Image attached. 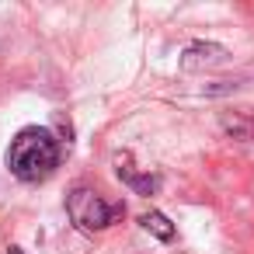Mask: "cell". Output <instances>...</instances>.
<instances>
[{"instance_id":"obj_1","label":"cell","mask_w":254,"mask_h":254,"mask_svg":"<svg viewBox=\"0 0 254 254\" xmlns=\"http://www.w3.org/2000/svg\"><path fill=\"white\" fill-rule=\"evenodd\" d=\"M60 157H63V146L60 139L42 129V126H25L11 146H7V171L25 181V185H35V181H46L56 167H60Z\"/></svg>"},{"instance_id":"obj_2","label":"cell","mask_w":254,"mask_h":254,"mask_svg":"<svg viewBox=\"0 0 254 254\" xmlns=\"http://www.w3.org/2000/svg\"><path fill=\"white\" fill-rule=\"evenodd\" d=\"M66 212H70V223L84 233H101L108 230L115 219L126 216V205L122 202H108L101 191L87 188V185H77L70 195H66Z\"/></svg>"},{"instance_id":"obj_4","label":"cell","mask_w":254,"mask_h":254,"mask_svg":"<svg viewBox=\"0 0 254 254\" xmlns=\"http://www.w3.org/2000/svg\"><path fill=\"white\" fill-rule=\"evenodd\" d=\"M115 174H119L136 195H153V191L160 188V178H157V174H139V171L132 167V157H129V153H115Z\"/></svg>"},{"instance_id":"obj_6","label":"cell","mask_w":254,"mask_h":254,"mask_svg":"<svg viewBox=\"0 0 254 254\" xmlns=\"http://www.w3.org/2000/svg\"><path fill=\"white\" fill-rule=\"evenodd\" d=\"M219 126H223L233 139H251V136H254V126L247 122V115H244V112H237V115H230V112H226V115L219 119Z\"/></svg>"},{"instance_id":"obj_7","label":"cell","mask_w":254,"mask_h":254,"mask_svg":"<svg viewBox=\"0 0 254 254\" xmlns=\"http://www.w3.org/2000/svg\"><path fill=\"white\" fill-rule=\"evenodd\" d=\"M7 254H25V251L21 247H7Z\"/></svg>"},{"instance_id":"obj_5","label":"cell","mask_w":254,"mask_h":254,"mask_svg":"<svg viewBox=\"0 0 254 254\" xmlns=\"http://www.w3.org/2000/svg\"><path fill=\"white\" fill-rule=\"evenodd\" d=\"M139 226H143L146 233H153L157 240H164V244H171V240H174V223H171L164 212H157V209L143 212V216H139Z\"/></svg>"},{"instance_id":"obj_3","label":"cell","mask_w":254,"mask_h":254,"mask_svg":"<svg viewBox=\"0 0 254 254\" xmlns=\"http://www.w3.org/2000/svg\"><path fill=\"white\" fill-rule=\"evenodd\" d=\"M223 60H226V46H219V42H191L181 53V70L185 73H198V70L219 66Z\"/></svg>"}]
</instances>
